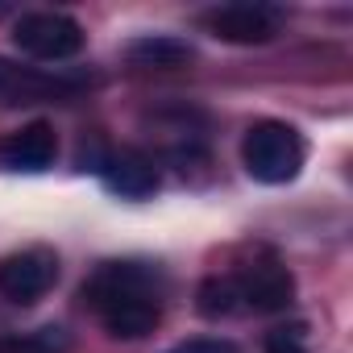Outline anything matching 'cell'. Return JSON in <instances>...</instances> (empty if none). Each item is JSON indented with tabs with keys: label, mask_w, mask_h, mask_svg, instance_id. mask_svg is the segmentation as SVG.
<instances>
[{
	"label": "cell",
	"mask_w": 353,
	"mask_h": 353,
	"mask_svg": "<svg viewBox=\"0 0 353 353\" xmlns=\"http://www.w3.org/2000/svg\"><path fill=\"white\" fill-rule=\"evenodd\" d=\"M158 270L150 262H104L88 283L83 299L104 320V328L121 341H141L158 328L162 303H158Z\"/></svg>",
	"instance_id": "6da1fadb"
},
{
	"label": "cell",
	"mask_w": 353,
	"mask_h": 353,
	"mask_svg": "<svg viewBox=\"0 0 353 353\" xmlns=\"http://www.w3.org/2000/svg\"><path fill=\"white\" fill-rule=\"evenodd\" d=\"M303 158H307V145H303V133L295 125H287V121H258V125L245 129L241 162L250 170V179H258L266 188L291 183L303 170Z\"/></svg>",
	"instance_id": "7a4b0ae2"
},
{
	"label": "cell",
	"mask_w": 353,
	"mask_h": 353,
	"mask_svg": "<svg viewBox=\"0 0 353 353\" xmlns=\"http://www.w3.org/2000/svg\"><path fill=\"white\" fill-rule=\"evenodd\" d=\"M13 42L21 54H30L38 63H67L83 50L88 34L67 13H26L13 26Z\"/></svg>",
	"instance_id": "3957f363"
},
{
	"label": "cell",
	"mask_w": 353,
	"mask_h": 353,
	"mask_svg": "<svg viewBox=\"0 0 353 353\" xmlns=\"http://www.w3.org/2000/svg\"><path fill=\"white\" fill-rule=\"evenodd\" d=\"M83 88H88L83 75L42 71V67L0 59V108H21V104H42V100H71Z\"/></svg>",
	"instance_id": "277c9868"
},
{
	"label": "cell",
	"mask_w": 353,
	"mask_h": 353,
	"mask_svg": "<svg viewBox=\"0 0 353 353\" xmlns=\"http://www.w3.org/2000/svg\"><path fill=\"white\" fill-rule=\"evenodd\" d=\"M204 26L212 38L233 42V46H262L270 38H279L283 30V9L279 5H262V0H237V5H221L204 13Z\"/></svg>",
	"instance_id": "5b68a950"
},
{
	"label": "cell",
	"mask_w": 353,
	"mask_h": 353,
	"mask_svg": "<svg viewBox=\"0 0 353 353\" xmlns=\"http://www.w3.org/2000/svg\"><path fill=\"white\" fill-rule=\"evenodd\" d=\"M59 283V254L46 245L17 250L0 258V295L9 303H38Z\"/></svg>",
	"instance_id": "8992f818"
},
{
	"label": "cell",
	"mask_w": 353,
	"mask_h": 353,
	"mask_svg": "<svg viewBox=\"0 0 353 353\" xmlns=\"http://www.w3.org/2000/svg\"><path fill=\"white\" fill-rule=\"evenodd\" d=\"M233 283H237L241 307H250V312H283L295 299V279L279 262H254Z\"/></svg>",
	"instance_id": "52a82bcc"
},
{
	"label": "cell",
	"mask_w": 353,
	"mask_h": 353,
	"mask_svg": "<svg viewBox=\"0 0 353 353\" xmlns=\"http://www.w3.org/2000/svg\"><path fill=\"white\" fill-rule=\"evenodd\" d=\"M54 158H59V137H54V129L46 121H30L17 133L0 137V166L5 170L38 174V170H50Z\"/></svg>",
	"instance_id": "ba28073f"
},
{
	"label": "cell",
	"mask_w": 353,
	"mask_h": 353,
	"mask_svg": "<svg viewBox=\"0 0 353 353\" xmlns=\"http://www.w3.org/2000/svg\"><path fill=\"white\" fill-rule=\"evenodd\" d=\"M100 179L121 200H145L158 192V166L141 150H117L100 162Z\"/></svg>",
	"instance_id": "9c48e42d"
},
{
	"label": "cell",
	"mask_w": 353,
	"mask_h": 353,
	"mask_svg": "<svg viewBox=\"0 0 353 353\" xmlns=\"http://www.w3.org/2000/svg\"><path fill=\"white\" fill-rule=\"evenodd\" d=\"M125 54H129V63L141 67V71H179V67H188V63L196 59L192 42L170 38V34H145V38L129 42Z\"/></svg>",
	"instance_id": "30bf717a"
},
{
	"label": "cell",
	"mask_w": 353,
	"mask_h": 353,
	"mask_svg": "<svg viewBox=\"0 0 353 353\" xmlns=\"http://www.w3.org/2000/svg\"><path fill=\"white\" fill-rule=\"evenodd\" d=\"M71 349V332L63 324H46L34 332H9L0 336V353H67Z\"/></svg>",
	"instance_id": "8fae6325"
},
{
	"label": "cell",
	"mask_w": 353,
	"mask_h": 353,
	"mask_svg": "<svg viewBox=\"0 0 353 353\" xmlns=\"http://www.w3.org/2000/svg\"><path fill=\"white\" fill-rule=\"evenodd\" d=\"M196 307H200V316H208V320H221V316L241 312L237 283H233V279H204L200 291H196Z\"/></svg>",
	"instance_id": "7c38bea8"
},
{
	"label": "cell",
	"mask_w": 353,
	"mask_h": 353,
	"mask_svg": "<svg viewBox=\"0 0 353 353\" xmlns=\"http://www.w3.org/2000/svg\"><path fill=\"white\" fill-rule=\"evenodd\" d=\"M266 353H312L307 349V328L303 324H283L266 332Z\"/></svg>",
	"instance_id": "4fadbf2b"
},
{
	"label": "cell",
	"mask_w": 353,
	"mask_h": 353,
	"mask_svg": "<svg viewBox=\"0 0 353 353\" xmlns=\"http://www.w3.org/2000/svg\"><path fill=\"white\" fill-rule=\"evenodd\" d=\"M166 353H241L229 336H192V341H183V345H174V349H166Z\"/></svg>",
	"instance_id": "5bb4252c"
}]
</instances>
